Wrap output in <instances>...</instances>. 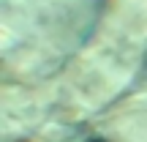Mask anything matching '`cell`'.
<instances>
[{"mask_svg": "<svg viewBox=\"0 0 147 142\" xmlns=\"http://www.w3.org/2000/svg\"><path fill=\"white\" fill-rule=\"evenodd\" d=\"M90 142H106V139H90Z\"/></svg>", "mask_w": 147, "mask_h": 142, "instance_id": "6da1fadb", "label": "cell"}]
</instances>
